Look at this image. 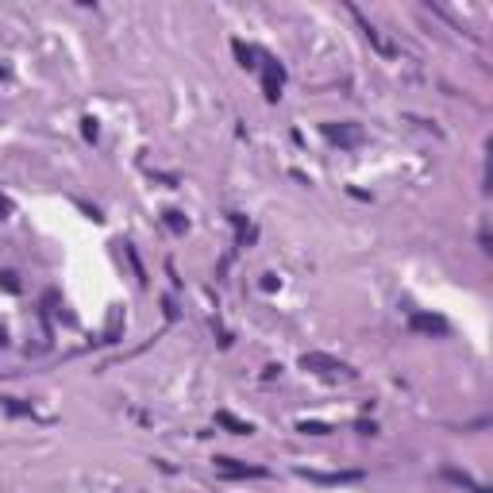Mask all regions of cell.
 Listing matches in <instances>:
<instances>
[{"label":"cell","instance_id":"30bf717a","mask_svg":"<svg viewBox=\"0 0 493 493\" xmlns=\"http://www.w3.org/2000/svg\"><path fill=\"white\" fill-rule=\"evenodd\" d=\"M123 254H128V262H131V270H135V278H139V281H147V270H143V262H139L135 246H131V243H123Z\"/></svg>","mask_w":493,"mask_h":493},{"label":"cell","instance_id":"8992f818","mask_svg":"<svg viewBox=\"0 0 493 493\" xmlns=\"http://www.w3.org/2000/svg\"><path fill=\"white\" fill-rule=\"evenodd\" d=\"M351 16H355V20H358V28H363V31H366V39H370V42H374V47H378V50H382V55H393V42H385V39H382V31H378V28H374V23H370V20H366V16H363V12H358V8H355V4H351Z\"/></svg>","mask_w":493,"mask_h":493},{"label":"cell","instance_id":"8fae6325","mask_svg":"<svg viewBox=\"0 0 493 493\" xmlns=\"http://www.w3.org/2000/svg\"><path fill=\"white\" fill-rule=\"evenodd\" d=\"M0 285H4V293H20V278L12 270H0Z\"/></svg>","mask_w":493,"mask_h":493},{"label":"cell","instance_id":"5bb4252c","mask_svg":"<svg viewBox=\"0 0 493 493\" xmlns=\"http://www.w3.org/2000/svg\"><path fill=\"white\" fill-rule=\"evenodd\" d=\"M4 404H8V412H31V404H20L16 397H8Z\"/></svg>","mask_w":493,"mask_h":493},{"label":"cell","instance_id":"ba28073f","mask_svg":"<svg viewBox=\"0 0 493 493\" xmlns=\"http://www.w3.org/2000/svg\"><path fill=\"white\" fill-rule=\"evenodd\" d=\"M301 478L308 482H324V486H339V482H358V470H343V474H316V470H301Z\"/></svg>","mask_w":493,"mask_h":493},{"label":"cell","instance_id":"7c38bea8","mask_svg":"<svg viewBox=\"0 0 493 493\" xmlns=\"http://www.w3.org/2000/svg\"><path fill=\"white\" fill-rule=\"evenodd\" d=\"M297 428H301L305 431V436H328V424H316V420H301V424H297Z\"/></svg>","mask_w":493,"mask_h":493},{"label":"cell","instance_id":"277c9868","mask_svg":"<svg viewBox=\"0 0 493 493\" xmlns=\"http://www.w3.org/2000/svg\"><path fill=\"white\" fill-rule=\"evenodd\" d=\"M281 81H285V69L274 58H266V66H262V93H266V101H278L281 96Z\"/></svg>","mask_w":493,"mask_h":493},{"label":"cell","instance_id":"9a60e30c","mask_svg":"<svg viewBox=\"0 0 493 493\" xmlns=\"http://www.w3.org/2000/svg\"><path fill=\"white\" fill-rule=\"evenodd\" d=\"M85 139H96V120H85Z\"/></svg>","mask_w":493,"mask_h":493},{"label":"cell","instance_id":"7a4b0ae2","mask_svg":"<svg viewBox=\"0 0 493 493\" xmlns=\"http://www.w3.org/2000/svg\"><path fill=\"white\" fill-rule=\"evenodd\" d=\"M324 135L339 147H358L363 143V128L358 123H324Z\"/></svg>","mask_w":493,"mask_h":493},{"label":"cell","instance_id":"ac0fdd59","mask_svg":"<svg viewBox=\"0 0 493 493\" xmlns=\"http://www.w3.org/2000/svg\"><path fill=\"white\" fill-rule=\"evenodd\" d=\"M4 77H8V69H4V66H0V81H4Z\"/></svg>","mask_w":493,"mask_h":493},{"label":"cell","instance_id":"52a82bcc","mask_svg":"<svg viewBox=\"0 0 493 493\" xmlns=\"http://www.w3.org/2000/svg\"><path fill=\"white\" fill-rule=\"evenodd\" d=\"M216 424H220V428H227L232 436H251V431H254V424H251V420H239V416H232L227 409H220V412H216Z\"/></svg>","mask_w":493,"mask_h":493},{"label":"cell","instance_id":"3957f363","mask_svg":"<svg viewBox=\"0 0 493 493\" xmlns=\"http://www.w3.org/2000/svg\"><path fill=\"white\" fill-rule=\"evenodd\" d=\"M216 474H224V478H266V470L262 466H246L239 459H216Z\"/></svg>","mask_w":493,"mask_h":493},{"label":"cell","instance_id":"4fadbf2b","mask_svg":"<svg viewBox=\"0 0 493 493\" xmlns=\"http://www.w3.org/2000/svg\"><path fill=\"white\" fill-rule=\"evenodd\" d=\"M166 224H170V232H185V216H181V212H174V208L166 212Z\"/></svg>","mask_w":493,"mask_h":493},{"label":"cell","instance_id":"6da1fadb","mask_svg":"<svg viewBox=\"0 0 493 493\" xmlns=\"http://www.w3.org/2000/svg\"><path fill=\"white\" fill-rule=\"evenodd\" d=\"M301 366L312 370V374H324V378H355V370L347 363H339V358H332V355H320V351L301 355Z\"/></svg>","mask_w":493,"mask_h":493},{"label":"cell","instance_id":"e0dca14e","mask_svg":"<svg viewBox=\"0 0 493 493\" xmlns=\"http://www.w3.org/2000/svg\"><path fill=\"white\" fill-rule=\"evenodd\" d=\"M4 343H8V332H4V328H0V347H4Z\"/></svg>","mask_w":493,"mask_h":493},{"label":"cell","instance_id":"9c48e42d","mask_svg":"<svg viewBox=\"0 0 493 493\" xmlns=\"http://www.w3.org/2000/svg\"><path fill=\"white\" fill-rule=\"evenodd\" d=\"M232 50H235V58H239V66H243V69H254V66H259V62H254V58H259V50H254V47H243V42L235 39V42H232Z\"/></svg>","mask_w":493,"mask_h":493},{"label":"cell","instance_id":"5b68a950","mask_svg":"<svg viewBox=\"0 0 493 493\" xmlns=\"http://www.w3.org/2000/svg\"><path fill=\"white\" fill-rule=\"evenodd\" d=\"M412 332H428V336H447V320H443V316H428V312H412Z\"/></svg>","mask_w":493,"mask_h":493},{"label":"cell","instance_id":"2e32d148","mask_svg":"<svg viewBox=\"0 0 493 493\" xmlns=\"http://www.w3.org/2000/svg\"><path fill=\"white\" fill-rule=\"evenodd\" d=\"M0 212H12V200L8 197H0Z\"/></svg>","mask_w":493,"mask_h":493}]
</instances>
